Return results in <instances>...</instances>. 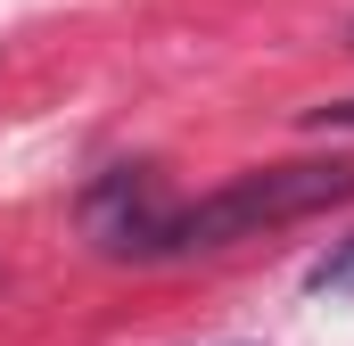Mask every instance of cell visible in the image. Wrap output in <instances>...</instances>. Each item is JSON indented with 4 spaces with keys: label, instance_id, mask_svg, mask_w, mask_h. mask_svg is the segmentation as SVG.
<instances>
[{
    "label": "cell",
    "instance_id": "cell-2",
    "mask_svg": "<svg viewBox=\"0 0 354 346\" xmlns=\"http://www.w3.org/2000/svg\"><path fill=\"white\" fill-rule=\"evenodd\" d=\"M313 289H322V297H354V239L313 264Z\"/></svg>",
    "mask_w": 354,
    "mask_h": 346
},
{
    "label": "cell",
    "instance_id": "cell-3",
    "mask_svg": "<svg viewBox=\"0 0 354 346\" xmlns=\"http://www.w3.org/2000/svg\"><path fill=\"white\" fill-rule=\"evenodd\" d=\"M313 124H322V132H354V99H330V107H313Z\"/></svg>",
    "mask_w": 354,
    "mask_h": 346
},
{
    "label": "cell",
    "instance_id": "cell-1",
    "mask_svg": "<svg viewBox=\"0 0 354 346\" xmlns=\"http://www.w3.org/2000/svg\"><path fill=\"white\" fill-rule=\"evenodd\" d=\"M354 198V157H297V165H256L231 173L223 190L189 198L165 215V231L149 239V264L165 256H214V248H239V239H264L280 223H305L322 206H346Z\"/></svg>",
    "mask_w": 354,
    "mask_h": 346
}]
</instances>
